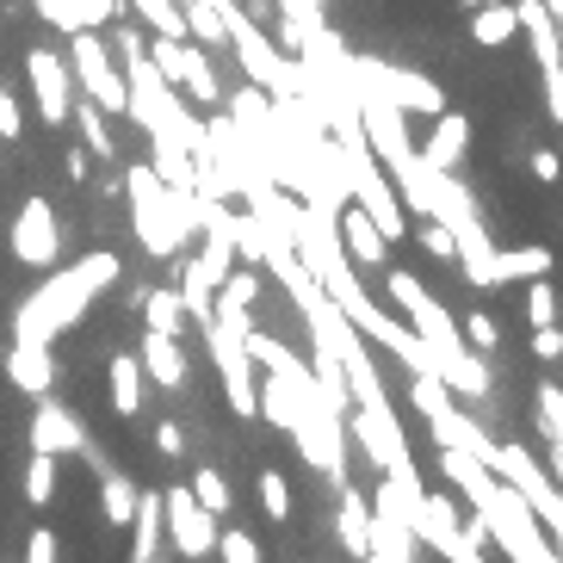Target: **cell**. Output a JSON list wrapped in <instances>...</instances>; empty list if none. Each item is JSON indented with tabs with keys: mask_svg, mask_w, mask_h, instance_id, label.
Listing matches in <instances>:
<instances>
[{
	"mask_svg": "<svg viewBox=\"0 0 563 563\" xmlns=\"http://www.w3.org/2000/svg\"><path fill=\"white\" fill-rule=\"evenodd\" d=\"M192 501H199L205 514H217V520H223V514H230V483H223V471H211V464H199V471H192Z\"/></svg>",
	"mask_w": 563,
	"mask_h": 563,
	"instance_id": "484cf974",
	"label": "cell"
},
{
	"mask_svg": "<svg viewBox=\"0 0 563 563\" xmlns=\"http://www.w3.org/2000/svg\"><path fill=\"white\" fill-rule=\"evenodd\" d=\"M37 13H44V25H56V32H81V19H75V0H32Z\"/></svg>",
	"mask_w": 563,
	"mask_h": 563,
	"instance_id": "d590c367",
	"label": "cell"
},
{
	"mask_svg": "<svg viewBox=\"0 0 563 563\" xmlns=\"http://www.w3.org/2000/svg\"><path fill=\"white\" fill-rule=\"evenodd\" d=\"M532 360H545V365H558V360H563V334H558V322L532 329Z\"/></svg>",
	"mask_w": 563,
	"mask_h": 563,
	"instance_id": "74e56055",
	"label": "cell"
},
{
	"mask_svg": "<svg viewBox=\"0 0 563 563\" xmlns=\"http://www.w3.org/2000/svg\"><path fill=\"white\" fill-rule=\"evenodd\" d=\"M118 279V254H87L75 273H56L44 291H37L25 310H19V341H51L63 322H75L81 316V303H87V291H100V285H112Z\"/></svg>",
	"mask_w": 563,
	"mask_h": 563,
	"instance_id": "7a4b0ae2",
	"label": "cell"
},
{
	"mask_svg": "<svg viewBox=\"0 0 563 563\" xmlns=\"http://www.w3.org/2000/svg\"><path fill=\"white\" fill-rule=\"evenodd\" d=\"M124 192H131V217H136V235H143V249H150L155 261H174V254H180V242L192 235V230L180 223L174 186H162V174H155L150 162H136L131 174H124Z\"/></svg>",
	"mask_w": 563,
	"mask_h": 563,
	"instance_id": "3957f363",
	"label": "cell"
},
{
	"mask_svg": "<svg viewBox=\"0 0 563 563\" xmlns=\"http://www.w3.org/2000/svg\"><path fill=\"white\" fill-rule=\"evenodd\" d=\"M19 131H25V118H19V100L0 87V143H19Z\"/></svg>",
	"mask_w": 563,
	"mask_h": 563,
	"instance_id": "ab89813d",
	"label": "cell"
},
{
	"mask_svg": "<svg viewBox=\"0 0 563 563\" xmlns=\"http://www.w3.org/2000/svg\"><path fill=\"white\" fill-rule=\"evenodd\" d=\"M136 310H143V322H150L155 334H180V329H186L180 291H167V285H155V291H143V298H136Z\"/></svg>",
	"mask_w": 563,
	"mask_h": 563,
	"instance_id": "7402d4cb",
	"label": "cell"
},
{
	"mask_svg": "<svg viewBox=\"0 0 563 563\" xmlns=\"http://www.w3.org/2000/svg\"><path fill=\"white\" fill-rule=\"evenodd\" d=\"M353 68H360V75H372V81L390 93V106H402V112H428V118L446 112V87L428 81V75H415V68L378 63V56H353Z\"/></svg>",
	"mask_w": 563,
	"mask_h": 563,
	"instance_id": "ba28073f",
	"label": "cell"
},
{
	"mask_svg": "<svg viewBox=\"0 0 563 563\" xmlns=\"http://www.w3.org/2000/svg\"><path fill=\"white\" fill-rule=\"evenodd\" d=\"M409 402H415L421 415H433V409H446V402H452V390H446L440 378H433V372H415V384H409Z\"/></svg>",
	"mask_w": 563,
	"mask_h": 563,
	"instance_id": "1f68e13d",
	"label": "cell"
},
{
	"mask_svg": "<svg viewBox=\"0 0 563 563\" xmlns=\"http://www.w3.org/2000/svg\"><path fill=\"white\" fill-rule=\"evenodd\" d=\"M532 174H539V180H558V155L539 150V155H532Z\"/></svg>",
	"mask_w": 563,
	"mask_h": 563,
	"instance_id": "b9f144b4",
	"label": "cell"
},
{
	"mask_svg": "<svg viewBox=\"0 0 563 563\" xmlns=\"http://www.w3.org/2000/svg\"><path fill=\"white\" fill-rule=\"evenodd\" d=\"M477 508V520H483V532H496L501 539V551H508L514 563H539L551 545H539V520L527 514V501L514 496L508 483H489V496L483 501H471Z\"/></svg>",
	"mask_w": 563,
	"mask_h": 563,
	"instance_id": "5b68a950",
	"label": "cell"
},
{
	"mask_svg": "<svg viewBox=\"0 0 563 563\" xmlns=\"http://www.w3.org/2000/svg\"><path fill=\"white\" fill-rule=\"evenodd\" d=\"M390 298H397V310L415 322V334H421V347L433 353V372H440V384L446 390H459V397H489V365L477 360V353L464 347L459 334V316L440 310V303L428 298V285L415 279L409 266H390Z\"/></svg>",
	"mask_w": 563,
	"mask_h": 563,
	"instance_id": "6da1fadb",
	"label": "cell"
},
{
	"mask_svg": "<svg viewBox=\"0 0 563 563\" xmlns=\"http://www.w3.org/2000/svg\"><path fill=\"white\" fill-rule=\"evenodd\" d=\"M155 452H162V459H180V452H186V433L174 428V421H162V428H155Z\"/></svg>",
	"mask_w": 563,
	"mask_h": 563,
	"instance_id": "60d3db41",
	"label": "cell"
},
{
	"mask_svg": "<svg viewBox=\"0 0 563 563\" xmlns=\"http://www.w3.org/2000/svg\"><path fill=\"white\" fill-rule=\"evenodd\" d=\"M508 254V279H545L551 273V249H501Z\"/></svg>",
	"mask_w": 563,
	"mask_h": 563,
	"instance_id": "4dcf8cb0",
	"label": "cell"
},
{
	"mask_svg": "<svg viewBox=\"0 0 563 563\" xmlns=\"http://www.w3.org/2000/svg\"><path fill=\"white\" fill-rule=\"evenodd\" d=\"M459 7H471V13H477V7H489V0H459Z\"/></svg>",
	"mask_w": 563,
	"mask_h": 563,
	"instance_id": "ee69618b",
	"label": "cell"
},
{
	"mask_svg": "<svg viewBox=\"0 0 563 563\" xmlns=\"http://www.w3.org/2000/svg\"><path fill=\"white\" fill-rule=\"evenodd\" d=\"M51 496H56V459L51 452H32V464H25V501L44 508Z\"/></svg>",
	"mask_w": 563,
	"mask_h": 563,
	"instance_id": "f1b7e54d",
	"label": "cell"
},
{
	"mask_svg": "<svg viewBox=\"0 0 563 563\" xmlns=\"http://www.w3.org/2000/svg\"><path fill=\"white\" fill-rule=\"evenodd\" d=\"M261 508H266V520H291V483H285L279 471L261 477Z\"/></svg>",
	"mask_w": 563,
	"mask_h": 563,
	"instance_id": "d6a6232c",
	"label": "cell"
},
{
	"mask_svg": "<svg viewBox=\"0 0 563 563\" xmlns=\"http://www.w3.org/2000/svg\"><path fill=\"white\" fill-rule=\"evenodd\" d=\"M489 477H501L514 489V496L527 501V514H539L545 520V532L558 539V527H563V501H558V483L539 471V459H532L527 446H514V440H496L489 446Z\"/></svg>",
	"mask_w": 563,
	"mask_h": 563,
	"instance_id": "277c9868",
	"label": "cell"
},
{
	"mask_svg": "<svg viewBox=\"0 0 563 563\" xmlns=\"http://www.w3.org/2000/svg\"><path fill=\"white\" fill-rule=\"evenodd\" d=\"M514 32H520V25H514L508 0H489V7H477V13H471V37H477V44H489V51H496V44H508Z\"/></svg>",
	"mask_w": 563,
	"mask_h": 563,
	"instance_id": "cb8c5ba5",
	"label": "cell"
},
{
	"mask_svg": "<svg viewBox=\"0 0 563 563\" xmlns=\"http://www.w3.org/2000/svg\"><path fill=\"white\" fill-rule=\"evenodd\" d=\"M347 433L365 446V459L378 464L384 477H415V452H409V433L390 409H353L347 415Z\"/></svg>",
	"mask_w": 563,
	"mask_h": 563,
	"instance_id": "52a82bcc",
	"label": "cell"
},
{
	"mask_svg": "<svg viewBox=\"0 0 563 563\" xmlns=\"http://www.w3.org/2000/svg\"><path fill=\"white\" fill-rule=\"evenodd\" d=\"M136 365H143V378H155L162 390H180L186 384V353H180V334H143V353H136Z\"/></svg>",
	"mask_w": 563,
	"mask_h": 563,
	"instance_id": "e0dca14e",
	"label": "cell"
},
{
	"mask_svg": "<svg viewBox=\"0 0 563 563\" xmlns=\"http://www.w3.org/2000/svg\"><path fill=\"white\" fill-rule=\"evenodd\" d=\"M68 180H87V150H68Z\"/></svg>",
	"mask_w": 563,
	"mask_h": 563,
	"instance_id": "7bdbcfd3",
	"label": "cell"
},
{
	"mask_svg": "<svg viewBox=\"0 0 563 563\" xmlns=\"http://www.w3.org/2000/svg\"><path fill=\"white\" fill-rule=\"evenodd\" d=\"M459 334L471 341V353H496V347H501V322H496L489 310H471V316L459 322Z\"/></svg>",
	"mask_w": 563,
	"mask_h": 563,
	"instance_id": "83f0119b",
	"label": "cell"
},
{
	"mask_svg": "<svg viewBox=\"0 0 563 563\" xmlns=\"http://www.w3.org/2000/svg\"><path fill=\"white\" fill-rule=\"evenodd\" d=\"M428 433H433V446L471 452V459H483V464H489V446H496V440H489V433H483L477 421H471V415L459 409V402H446V409H433V415H428Z\"/></svg>",
	"mask_w": 563,
	"mask_h": 563,
	"instance_id": "4fadbf2b",
	"label": "cell"
},
{
	"mask_svg": "<svg viewBox=\"0 0 563 563\" xmlns=\"http://www.w3.org/2000/svg\"><path fill=\"white\" fill-rule=\"evenodd\" d=\"M112 409L118 415L143 409V365H136V353H118L112 360Z\"/></svg>",
	"mask_w": 563,
	"mask_h": 563,
	"instance_id": "603a6c76",
	"label": "cell"
},
{
	"mask_svg": "<svg viewBox=\"0 0 563 563\" xmlns=\"http://www.w3.org/2000/svg\"><path fill=\"white\" fill-rule=\"evenodd\" d=\"M334 527H341V551L347 558H365L372 551V501L341 477V508H334Z\"/></svg>",
	"mask_w": 563,
	"mask_h": 563,
	"instance_id": "d6986e66",
	"label": "cell"
},
{
	"mask_svg": "<svg viewBox=\"0 0 563 563\" xmlns=\"http://www.w3.org/2000/svg\"><path fill=\"white\" fill-rule=\"evenodd\" d=\"M440 477L459 483L471 501H483V496H489V483H496L483 459H471V452H452V446H440Z\"/></svg>",
	"mask_w": 563,
	"mask_h": 563,
	"instance_id": "44dd1931",
	"label": "cell"
},
{
	"mask_svg": "<svg viewBox=\"0 0 563 563\" xmlns=\"http://www.w3.org/2000/svg\"><path fill=\"white\" fill-rule=\"evenodd\" d=\"M162 527L167 539H174V551L180 558H211L217 545V514H205L199 501H192V489H162Z\"/></svg>",
	"mask_w": 563,
	"mask_h": 563,
	"instance_id": "9c48e42d",
	"label": "cell"
},
{
	"mask_svg": "<svg viewBox=\"0 0 563 563\" xmlns=\"http://www.w3.org/2000/svg\"><path fill=\"white\" fill-rule=\"evenodd\" d=\"M545 7H551V13H558V7H563V0H545Z\"/></svg>",
	"mask_w": 563,
	"mask_h": 563,
	"instance_id": "f6af8a7d",
	"label": "cell"
},
{
	"mask_svg": "<svg viewBox=\"0 0 563 563\" xmlns=\"http://www.w3.org/2000/svg\"><path fill=\"white\" fill-rule=\"evenodd\" d=\"M421 249H428L433 261H452V254H459V249H452V230H446V223H433V217L421 223Z\"/></svg>",
	"mask_w": 563,
	"mask_h": 563,
	"instance_id": "8d00e7d4",
	"label": "cell"
},
{
	"mask_svg": "<svg viewBox=\"0 0 563 563\" xmlns=\"http://www.w3.org/2000/svg\"><path fill=\"white\" fill-rule=\"evenodd\" d=\"M0 353H7V347H0Z\"/></svg>",
	"mask_w": 563,
	"mask_h": 563,
	"instance_id": "7dc6e473",
	"label": "cell"
},
{
	"mask_svg": "<svg viewBox=\"0 0 563 563\" xmlns=\"http://www.w3.org/2000/svg\"><path fill=\"white\" fill-rule=\"evenodd\" d=\"M334 230L347 235V261L353 266H390V242L378 235V223H372L360 205H341V211H334Z\"/></svg>",
	"mask_w": 563,
	"mask_h": 563,
	"instance_id": "5bb4252c",
	"label": "cell"
},
{
	"mask_svg": "<svg viewBox=\"0 0 563 563\" xmlns=\"http://www.w3.org/2000/svg\"><path fill=\"white\" fill-rule=\"evenodd\" d=\"M0 365H7V378H13L25 397H37V402H44V390L56 384V360H51V347H37V341L7 347V353H0Z\"/></svg>",
	"mask_w": 563,
	"mask_h": 563,
	"instance_id": "9a60e30c",
	"label": "cell"
},
{
	"mask_svg": "<svg viewBox=\"0 0 563 563\" xmlns=\"http://www.w3.org/2000/svg\"><path fill=\"white\" fill-rule=\"evenodd\" d=\"M32 446L51 452V459H63V452H81V446H87V433H81V421H75L63 402H37V415H32Z\"/></svg>",
	"mask_w": 563,
	"mask_h": 563,
	"instance_id": "2e32d148",
	"label": "cell"
},
{
	"mask_svg": "<svg viewBox=\"0 0 563 563\" xmlns=\"http://www.w3.org/2000/svg\"><path fill=\"white\" fill-rule=\"evenodd\" d=\"M464 150H471V118L464 112H440L433 118V131H428V143H415V155L433 167V174H452V167L464 162Z\"/></svg>",
	"mask_w": 563,
	"mask_h": 563,
	"instance_id": "7c38bea8",
	"label": "cell"
},
{
	"mask_svg": "<svg viewBox=\"0 0 563 563\" xmlns=\"http://www.w3.org/2000/svg\"><path fill=\"white\" fill-rule=\"evenodd\" d=\"M63 63H68V75L93 93L87 106H100L106 118L124 112V68L112 63V51H106L93 32H68V56H63Z\"/></svg>",
	"mask_w": 563,
	"mask_h": 563,
	"instance_id": "8992f818",
	"label": "cell"
},
{
	"mask_svg": "<svg viewBox=\"0 0 563 563\" xmlns=\"http://www.w3.org/2000/svg\"><path fill=\"white\" fill-rule=\"evenodd\" d=\"M508 7H514V25L527 32L532 56H539V68H558V13L545 0H508Z\"/></svg>",
	"mask_w": 563,
	"mask_h": 563,
	"instance_id": "ac0fdd59",
	"label": "cell"
},
{
	"mask_svg": "<svg viewBox=\"0 0 563 563\" xmlns=\"http://www.w3.org/2000/svg\"><path fill=\"white\" fill-rule=\"evenodd\" d=\"M68 118H75V131H81V150H93L100 162H112V131H106V112L100 106H68Z\"/></svg>",
	"mask_w": 563,
	"mask_h": 563,
	"instance_id": "d4e9b609",
	"label": "cell"
},
{
	"mask_svg": "<svg viewBox=\"0 0 563 563\" xmlns=\"http://www.w3.org/2000/svg\"><path fill=\"white\" fill-rule=\"evenodd\" d=\"M13 254L25 266H56V254H63V230H56V211L51 199H25L13 217Z\"/></svg>",
	"mask_w": 563,
	"mask_h": 563,
	"instance_id": "30bf717a",
	"label": "cell"
},
{
	"mask_svg": "<svg viewBox=\"0 0 563 563\" xmlns=\"http://www.w3.org/2000/svg\"><path fill=\"white\" fill-rule=\"evenodd\" d=\"M25 75H32V93H37V112L44 124H68V106H75V75L56 51H25Z\"/></svg>",
	"mask_w": 563,
	"mask_h": 563,
	"instance_id": "8fae6325",
	"label": "cell"
},
{
	"mask_svg": "<svg viewBox=\"0 0 563 563\" xmlns=\"http://www.w3.org/2000/svg\"><path fill=\"white\" fill-rule=\"evenodd\" d=\"M25 563H56V532L51 527L25 532Z\"/></svg>",
	"mask_w": 563,
	"mask_h": 563,
	"instance_id": "f35d334b",
	"label": "cell"
},
{
	"mask_svg": "<svg viewBox=\"0 0 563 563\" xmlns=\"http://www.w3.org/2000/svg\"><path fill=\"white\" fill-rule=\"evenodd\" d=\"M211 551H217L223 563H261V545H254L242 527H235V532H217V545H211Z\"/></svg>",
	"mask_w": 563,
	"mask_h": 563,
	"instance_id": "e575fe53",
	"label": "cell"
},
{
	"mask_svg": "<svg viewBox=\"0 0 563 563\" xmlns=\"http://www.w3.org/2000/svg\"><path fill=\"white\" fill-rule=\"evenodd\" d=\"M532 409H539V428H545V440L558 446V440H563V390H558V384H539V402H532Z\"/></svg>",
	"mask_w": 563,
	"mask_h": 563,
	"instance_id": "f546056e",
	"label": "cell"
},
{
	"mask_svg": "<svg viewBox=\"0 0 563 563\" xmlns=\"http://www.w3.org/2000/svg\"><path fill=\"white\" fill-rule=\"evenodd\" d=\"M174 93H192V106H205V112L223 106V81H217L211 56H205L199 44H186V68H180V87H174Z\"/></svg>",
	"mask_w": 563,
	"mask_h": 563,
	"instance_id": "ffe728a7",
	"label": "cell"
},
{
	"mask_svg": "<svg viewBox=\"0 0 563 563\" xmlns=\"http://www.w3.org/2000/svg\"><path fill=\"white\" fill-rule=\"evenodd\" d=\"M477 563H489V558H477Z\"/></svg>",
	"mask_w": 563,
	"mask_h": 563,
	"instance_id": "bcb514c9",
	"label": "cell"
},
{
	"mask_svg": "<svg viewBox=\"0 0 563 563\" xmlns=\"http://www.w3.org/2000/svg\"><path fill=\"white\" fill-rule=\"evenodd\" d=\"M527 316H532V329L558 322V291H551V273H545V279H532V285H527Z\"/></svg>",
	"mask_w": 563,
	"mask_h": 563,
	"instance_id": "836d02e7",
	"label": "cell"
},
{
	"mask_svg": "<svg viewBox=\"0 0 563 563\" xmlns=\"http://www.w3.org/2000/svg\"><path fill=\"white\" fill-rule=\"evenodd\" d=\"M100 508H106V520H118V527H131V514H136V483H131V477H118V471H106Z\"/></svg>",
	"mask_w": 563,
	"mask_h": 563,
	"instance_id": "4316f807",
	"label": "cell"
}]
</instances>
